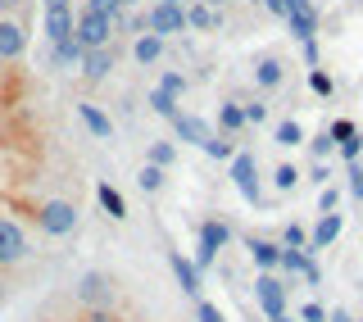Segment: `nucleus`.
Listing matches in <instances>:
<instances>
[{
    "label": "nucleus",
    "instance_id": "obj_1",
    "mask_svg": "<svg viewBox=\"0 0 363 322\" xmlns=\"http://www.w3.org/2000/svg\"><path fill=\"white\" fill-rule=\"evenodd\" d=\"M32 255H37L32 223L18 213L14 195H0V277H14L23 263H32Z\"/></svg>",
    "mask_w": 363,
    "mask_h": 322
},
{
    "label": "nucleus",
    "instance_id": "obj_2",
    "mask_svg": "<svg viewBox=\"0 0 363 322\" xmlns=\"http://www.w3.org/2000/svg\"><path fill=\"white\" fill-rule=\"evenodd\" d=\"M14 204H18V213L32 223V232L55 236V240L73 236L77 223H82V213H77L73 200H14Z\"/></svg>",
    "mask_w": 363,
    "mask_h": 322
},
{
    "label": "nucleus",
    "instance_id": "obj_3",
    "mask_svg": "<svg viewBox=\"0 0 363 322\" xmlns=\"http://www.w3.org/2000/svg\"><path fill=\"white\" fill-rule=\"evenodd\" d=\"M68 295H73V309H123V286L105 268H86Z\"/></svg>",
    "mask_w": 363,
    "mask_h": 322
},
{
    "label": "nucleus",
    "instance_id": "obj_4",
    "mask_svg": "<svg viewBox=\"0 0 363 322\" xmlns=\"http://www.w3.org/2000/svg\"><path fill=\"white\" fill-rule=\"evenodd\" d=\"M227 240H232V223H223V218H204V223L196 227V268L209 272L213 259H218V250H227Z\"/></svg>",
    "mask_w": 363,
    "mask_h": 322
},
{
    "label": "nucleus",
    "instance_id": "obj_5",
    "mask_svg": "<svg viewBox=\"0 0 363 322\" xmlns=\"http://www.w3.org/2000/svg\"><path fill=\"white\" fill-rule=\"evenodd\" d=\"M227 164H232V187L241 191L245 204H259V200H264V177H259V159L255 155H250V150H236Z\"/></svg>",
    "mask_w": 363,
    "mask_h": 322
},
{
    "label": "nucleus",
    "instance_id": "obj_6",
    "mask_svg": "<svg viewBox=\"0 0 363 322\" xmlns=\"http://www.w3.org/2000/svg\"><path fill=\"white\" fill-rule=\"evenodd\" d=\"M255 304L264 309V318L291 313V291H286V282H281L277 272H259V277H255Z\"/></svg>",
    "mask_w": 363,
    "mask_h": 322
},
{
    "label": "nucleus",
    "instance_id": "obj_7",
    "mask_svg": "<svg viewBox=\"0 0 363 322\" xmlns=\"http://www.w3.org/2000/svg\"><path fill=\"white\" fill-rule=\"evenodd\" d=\"M113 32H118V23L105 18V14H77L73 18V37L82 41V50H105V45H113Z\"/></svg>",
    "mask_w": 363,
    "mask_h": 322
},
{
    "label": "nucleus",
    "instance_id": "obj_8",
    "mask_svg": "<svg viewBox=\"0 0 363 322\" xmlns=\"http://www.w3.org/2000/svg\"><path fill=\"white\" fill-rule=\"evenodd\" d=\"M32 45L28 18H0V64H18Z\"/></svg>",
    "mask_w": 363,
    "mask_h": 322
},
{
    "label": "nucleus",
    "instance_id": "obj_9",
    "mask_svg": "<svg viewBox=\"0 0 363 322\" xmlns=\"http://www.w3.org/2000/svg\"><path fill=\"white\" fill-rule=\"evenodd\" d=\"M145 32H155V37H177V32H186V5H164V0H155L150 9H145Z\"/></svg>",
    "mask_w": 363,
    "mask_h": 322
},
{
    "label": "nucleus",
    "instance_id": "obj_10",
    "mask_svg": "<svg viewBox=\"0 0 363 322\" xmlns=\"http://www.w3.org/2000/svg\"><path fill=\"white\" fill-rule=\"evenodd\" d=\"M286 28H291V37H300V41H313L318 37V9L309 5V0H286Z\"/></svg>",
    "mask_w": 363,
    "mask_h": 322
},
{
    "label": "nucleus",
    "instance_id": "obj_11",
    "mask_svg": "<svg viewBox=\"0 0 363 322\" xmlns=\"http://www.w3.org/2000/svg\"><path fill=\"white\" fill-rule=\"evenodd\" d=\"M168 268H173V277H177V286L191 295V300H200V291H204V272L191 263L182 250H168Z\"/></svg>",
    "mask_w": 363,
    "mask_h": 322
},
{
    "label": "nucleus",
    "instance_id": "obj_12",
    "mask_svg": "<svg viewBox=\"0 0 363 322\" xmlns=\"http://www.w3.org/2000/svg\"><path fill=\"white\" fill-rule=\"evenodd\" d=\"M277 268L281 272H291V277H304V282H323V272H318V263H313V255L309 250H286L281 245V259H277Z\"/></svg>",
    "mask_w": 363,
    "mask_h": 322
},
{
    "label": "nucleus",
    "instance_id": "obj_13",
    "mask_svg": "<svg viewBox=\"0 0 363 322\" xmlns=\"http://www.w3.org/2000/svg\"><path fill=\"white\" fill-rule=\"evenodd\" d=\"M173 132H177L182 145H200V150H204V141L213 136V128L204 118H196V113H177V118H173Z\"/></svg>",
    "mask_w": 363,
    "mask_h": 322
},
{
    "label": "nucleus",
    "instance_id": "obj_14",
    "mask_svg": "<svg viewBox=\"0 0 363 322\" xmlns=\"http://www.w3.org/2000/svg\"><path fill=\"white\" fill-rule=\"evenodd\" d=\"M77 118H82V128L96 136V141H113V118L100 105H91V100H82L77 105Z\"/></svg>",
    "mask_w": 363,
    "mask_h": 322
},
{
    "label": "nucleus",
    "instance_id": "obj_15",
    "mask_svg": "<svg viewBox=\"0 0 363 322\" xmlns=\"http://www.w3.org/2000/svg\"><path fill=\"white\" fill-rule=\"evenodd\" d=\"M96 204L113 223H128V200H123V191L113 187V182H96Z\"/></svg>",
    "mask_w": 363,
    "mask_h": 322
},
{
    "label": "nucleus",
    "instance_id": "obj_16",
    "mask_svg": "<svg viewBox=\"0 0 363 322\" xmlns=\"http://www.w3.org/2000/svg\"><path fill=\"white\" fill-rule=\"evenodd\" d=\"M340 227H345V218H340V213H323V218H318L313 232H309V255H318V250L332 245V240L340 236Z\"/></svg>",
    "mask_w": 363,
    "mask_h": 322
},
{
    "label": "nucleus",
    "instance_id": "obj_17",
    "mask_svg": "<svg viewBox=\"0 0 363 322\" xmlns=\"http://www.w3.org/2000/svg\"><path fill=\"white\" fill-rule=\"evenodd\" d=\"M77 68H82L86 82H105V77L113 73V45H105V50H86Z\"/></svg>",
    "mask_w": 363,
    "mask_h": 322
},
{
    "label": "nucleus",
    "instance_id": "obj_18",
    "mask_svg": "<svg viewBox=\"0 0 363 322\" xmlns=\"http://www.w3.org/2000/svg\"><path fill=\"white\" fill-rule=\"evenodd\" d=\"M245 250H250V259H255V268H259V272H277V259H281V245H277V240L250 236V240H245Z\"/></svg>",
    "mask_w": 363,
    "mask_h": 322
},
{
    "label": "nucleus",
    "instance_id": "obj_19",
    "mask_svg": "<svg viewBox=\"0 0 363 322\" xmlns=\"http://www.w3.org/2000/svg\"><path fill=\"white\" fill-rule=\"evenodd\" d=\"M132 60L141 68L159 64V60H164V37H155V32H136V37H132Z\"/></svg>",
    "mask_w": 363,
    "mask_h": 322
},
{
    "label": "nucleus",
    "instance_id": "obj_20",
    "mask_svg": "<svg viewBox=\"0 0 363 322\" xmlns=\"http://www.w3.org/2000/svg\"><path fill=\"white\" fill-rule=\"evenodd\" d=\"M186 28H196V32H218L223 28V9H213V5H186Z\"/></svg>",
    "mask_w": 363,
    "mask_h": 322
},
{
    "label": "nucleus",
    "instance_id": "obj_21",
    "mask_svg": "<svg viewBox=\"0 0 363 322\" xmlns=\"http://www.w3.org/2000/svg\"><path fill=\"white\" fill-rule=\"evenodd\" d=\"M82 41H77V37H64V41H50V60L55 64H60V68H77V64H82Z\"/></svg>",
    "mask_w": 363,
    "mask_h": 322
},
{
    "label": "nucleus",
    "instance_id": "obj_22",
    "mask_svg": "<svg viewBox=\"0 0 363 322\" xmlns=\"http://www.w3.org/2000/svg\"><path fill=\"white\" fill-rule=\"evenodd\" d=\"M255 87L259 91H277L281 87V60L277 55H264V60L255 64Z\"/></svg>",
    "mask_w": 363,
    "mask_h": 322
},
{
    "label": "nucleus",
    "instance_id": "obj_23",
    "mask_svg": "<svg viewBox=\"0 0 363 322\" xmlns=\"http://www.w3.org/2000/svg\"><path fill=\"white\" fill-rule=\"evenodd\" d=\"M272 141H277L281 150H300V145L309 141V136H304V128H300V123H295V118H281L277 128H272Z\"/></svg>",
    "mask_w": 363,
    "mask_h": 322
},
{
    "label": "nucleus",
    "instance_id": "obj_24",
    "mask_svg": "<svg viewBox=\"0 0 363 322\" xmlns=\"http://www.w3.org/2000/svg\"><path fill=\"white\" fill-rule=\"evenodd\" d=\"M45 37L50 41L73 37V9H45Z\"/></svg>",
    "mask_w": 363,
    "mask_h": 322
},
{
    "label": "nucleus",
    "instance_id": "obj_25",
    "mask_svg": "<svg viewBox=\"0 0 363 322\" xmlns=\"http://www.w3.org/2000/svg\"><path fill=\"white\" fill-rule=\"evenodd\" d=\"M218 132L223 136H241L245 132V113L236 100H227V105H218Z\"/></svg>",
    "mask_w": 363,
    "mask_h": 322
},
{
    "label": "nucleus",
    "instance_id": "obj_26",
    "mask_svg": "<svg viewBox=\"0 0 363 322\" xmlns=\"http://www.w3.org/2000/svg\"><path fill=\"white\" fill-rule=\"evenodd\" d=\"M136 187H141L145 195H159L168 187V168H155V164H141L136 168Z\"/></svg>",
    "mask_w": 363,
    "mask_h": 322
},
{
    "label": "nucleus",
    "instance_id": "obj_27",
    "mask_svg": "<svg viewBox=\"0 0 363 322\" xmlns=\"http://www.w3.org/2000/svg\"><path fill=\"white\" fill-rule=\"evenodd\" d=\"M300 182H304V172H300V168H295V164H291V159H281V164H277V168H272V187H277L281 195H291L295 187H300Z\"/></svg>",
    "mask_w": 363,
    "mask_h": 322
},
{
    "label": "nucleus",
    "instance_id": "obj_28",
    "mask_svg": "<svg viewBox=\"0 0 363 322\" xmlns=\"http://www.w3.org/2000/svg\"><path fill=\"white\" fill-rule=\"evenodd\" d=\"M145 164L173 168V164H177V145H173V141H150V150H145Z\"/></svg>",
    "mask_w": 363,
    "mask_h": 322
},
{
    "label": "nucleus",
    "instance_id": "obj_29",
    "mask_svg": "<svg viewBox=\"0 0 363 322\" xmlns=\"http://www.w3.org/2000/svg\"><path fill=\"white\" fill-rule=\"evenodd\" d=\"M68 322H132L123 309H77Z\"/></svg>",
    "mask_w": 363,
    "mask_h": 322
},
{
    "label": "nucleus",
    "instance_id": "obj_30",
    "mask_svg": "<svg viewBox=\"0 0 363 322\" xmlns=\"http://www.w3.org/2000/svg\"><path fill=\"white\" fill-rule=\"evenodd\" d=\"M145 100H150V109L159 113V118H168V123H173L177 113H182V109H177L182 100H173V96H168V91H159V87H155V91H150V96H145Z\"/></svg>",
    "mask_w": 363,
    "mask_h": 322
},
{
    "label": "nucleus",
    "instance_id": "obj_31",
    "mask_svg": "<svg viewBox=\"0 0 363 322\" xmlns=\"http://www.w3.org/2000/svg\"><path fill=\"white\" fill-rule=\"evenodd\" d=\"M204 155H209V159H223V164H227V159L236 155V136H223V132H213L209 141H204Z\"/></svg>",
    "mask_w": 363,
    "mask_h": 322
},
{
    "label": "nucleus",
    "instance_id": "obj_32",
    "mask_svg": "<svg viewBox=\"0 0 363 322\" xmlns=\"http://www.w3.org/2000/svg\"><path fill=\"white\" fill-rule=\"evenodd\" d=\"M309 87H313V96H323V100L336 96V77L323 73V68H309Z\"/></svg>",
    "mask_w": 363,
    "mask_h": 322
},
{
    "label": "nucleus",
    "instance_id": "obj_33",
    "mask_svg": "<svg viewBox=\"0 0 363 322\" xmlns=\"http://www.w3.org/2000/svg\"><path fill=\"white\" fill-rule=\"evenodd\" d=\"M159 91H168L173 100H182V96H186V77H182L177 68H164V77H159Z\"/></svg>",
    "mask_w": 363,
    "mask_h": 322
},
{
    "label": "nucleus",
    "instance_id": "obj_34",
    "mask_svg": "<svg viewBox=\"0 0 363 322\" xmlns=\"http://www.w3.org/2000/svg\"><path fill=\"white\" fill-rule=\"evenodd\" d=\"M281 245H286V250H309V227L286 223V236H281Z\"/></svg>",
    "mask_w": 363,
    "mask_h": 322
},
{
    "label": "nucleus",
    "instance_id": "obj_35",
    "mask_svg": "<svg viewBox=\"0 0 363 322\" xmlns=\"http://www.w3.org/2000/svg\"><path fill=\"white\" fill-rule=\"evenodd\" d=\"M245 113V128H259V123H268V105L264 100H250V105H241Z\"/></svg>",
    "mask_w": 363,
    "mask_h": 322
},
{
    "label": "nucleus",
    "instance_id": "obj_36",
    "mask_svg": "<svg viewBox=\"0 0 363 322\" xmlns=\"http://www.w3.org/2000/svg\"><path fill=\"white\" fill-rule=\"evenodd\" d=\"M86 14H105V18L118 23V18H123V9H118V0H86Z\"/></svg>",
    "mask_w": 363,
    "mask_h": 322
},
{
    "label": "nucleus",
    "instance_id": "obj_37",
    "mask_svg": "<svg viewBox=\"0 0 363 322\" xmlns=\"http://www.w3.org/2000/svg\"><path fill=\"white\" fill-rule=\"evenodd\" d=\"M323 132L332 136V145H340V141H350V136H359V132H354V123H350V118H336L332 128H323Z\"/></svg>",
    "mask_w": 363,
    "mask_h": 322
},
{
    "label": "nucleus",
    "instance_id": "obj_38",
    "mask_svg": "<svg viewBox=\"0 0 363 322\" xmlns=\"http://www.w3.org/2000/svg\"><path fill=\"white\" fill-rule=\"evenodd\" d=\"M32 0H0V18H28Z\"/></svg>",
    "mask_w": 363,
    "mask_h": 322
},
{
    "label": "nucleus",
    "instance_id": "obj_39",
    "mask_svg": "<svg viewBox=\"0 0 363 322\" xmlns=\"http://www.w3.org/2000/svg\"><path fill=\"white\" fill-rule=\"evenodd\" d=\"M336 200H340V187H332V182H327L323 195H318V213H332V209H336Z\"/></svg>",
    "mask_w": 363,
    "mask_h": 322
},
{
    "label": "nucleus",
    "instance_id": "obj_40",
    "mask_svg": "<svg viewBox=\"0 0 363 322\" xmlns=\"http://www.w3.org/2000/svg\"><path fill=\"white\" fill-rule=\"evenodd\" d=\"M304 145H309V150H313V159H327V155L336 150V145H332V136H327V132H318L313 141H304Z\"/></svg>",
    "mask_w": 363,
    "mask_h": 322
},
{
    "label": "nucleus",
    "instance_id": "obj_41",
    "mask_svg": "<svg viewBox=\"0 0 363 322\" xmlns=\"http://www.w3.org/2000/svg\"><path fill=\"white\" fill-rule=\"evenodd\" d=\"M340 155H345V164H359V155H363V136H350V141H340L336 145Z\"/></svg>",
    "mask_w": 363,
    "mask_h": 322
},
{
    "label": "nucleus",
    "instance_id": "obj_42",
    "mask_svg": "<svg viewBox=\"0 0 363 322\" xmlns=\"http://www.w3.org/2000/svg\"><path fill=\"white\" fill-rule=\"evenodd\" d=\"M196 318H200V322H227V318H223V309H218V304H209V300H196Z\"/></svg>",
    "mask_w": 363,
    "mask_h": 322
},
{
    "label": "nucleus",
    "instance_id": "obj_43",
    "mask_svg": "<svg viewBox=\"0 0 363 322\" xmlns=\"http://www.w3.org/2000/svg\"><path fill=\"white\" fill-rule=\"evenodd\" d=\"M295 318H300V322H327V309L318 304V300H309V304H304V309H300Z\"/></svg>",
    "mask_w": 363,
    "mask_h": 322
},
{
    "label": "nucleus",
    "instance_id": "obj_44",
    "mask_svg": "<svg viewBox=\"0 0 363 322\" xmlns=\"http://www.w3.org/2000/svg\"><path fill=\"white\" fill-rule=\"evenodd\" d=\"M350 195L363 200V164H350Z\"/></svg>",
    "mask_w": 363,
    "mask_h": 322
},
{
    "label": "nucleus",
    "instance_id": "obj_45",
    "mask_svg": "<svg viewBox=\"0 0 363 322\" xmlns=\"http://www.w3.org/2000/svg\"><path fill=\"white\" fill-rule=\"evenodd\" d=\"M309 182H313V187H327V182H332V168H327L323 159H318V164L309 168Z\"/></svg>",
    "mask_w": 363,
    "mask_h": 322
},
{
    "label": "nucleus",
    "instance_id": "obj_46",
    "mask_svg": "<svg viewBox=\"0 0 363 322\" xmlns=\"http://www.w3.org/2000/svg\"><path fill=\"white\" fill-rule=\"evenodd\" d=\"M45 9H68V0H41Z\"/></svg>",
    "mask_w": 363,
    "mask_h": 322
},
{
    "label": "nucleus",
    "instance_id": "obj_47",
    "mask_svg": "<svg viewBox=\"0 0 363 322\" xmlns=\"http://www.w3.org/2000/svg\"><path fill=\"white\" fill-rule=\"evenodd\" d=\"M136 5H141V0H118V9H123V14H128V9H136Z\"/></svg>",
    "mask_w": 363,
    "mask_h": 322
},
{
    "label": "nucleus",
    "instance_id": "obj_48",
    "mask_svg": "<svg viewBox=\"0 0 363 322\" xmlns=\"http://www.w3.org/2000/svg\"><path fill=\"white\" fill-rule=\"evenodd\" d=\"M268 322H300V318H295V313H281V318H268Z\"/></svg>",
    "mask_w": 363,
    "mask_h": 322
},
{
    "label": "nucleus",
    "instance_id": "obj_49",
    "mask_svg": "<svg viewBox=\"0 0 363 322\" xmlns=\"http://www.w3.org/2000/svg\"><path fill=\"white\" fill-rule=\"evenodd\" d=\"M164 5H186V0H164Z\"/></svg>",
    "mask_w": 363,
    "mask_h": 322
},
{
    "label": "nucleus",
    "instance_id": "obj_50",
    "mask_svg": "<svg viewBox=\"0 0 363 322\" xmlns=\"http://www.w3.org/2000/svg\"><path fill=\"white\" fill-rule=\"evenodd\" d=\"M204 5H213V9H218V5H223V0H204Z\"/></svg>",
    "mask_w": 363,
    "mask_h": 322
},
{
    "label": "nucleus",
    "instance_id": "obj_51",
    "mask_svg": "<svg viewBox=\"0 0 363 322\" xmlns=\"http://www.w3.org/2000/svg\"><path fill=\"white\" fill-rule=\"evenodd\" d=\"M259 5H264V0H259Z\"/></svg>",
    "mask_w": 363,
    "mask_h": 322
},
{
    "label": "nucleus",
    "instance_id": "obj_52",
    "mask_svg": "<svg viewBox=\"0 0 363 322\" xmlns=\"http://www.w3.org/2000/svg\"><path fill=\"white\" fill-rule=\"evenodd\" d=\"M359 322H363V318H359Z\"/></svg>",
    "mask_w": 363,
    "mask_h": 322
}]
</instances>
